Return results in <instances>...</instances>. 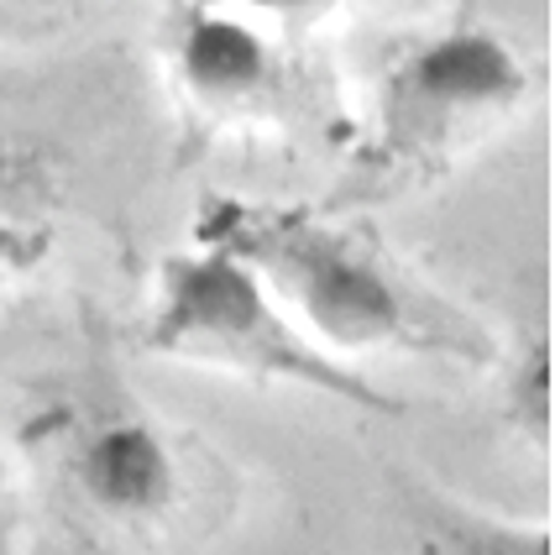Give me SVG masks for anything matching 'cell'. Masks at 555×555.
<instances>
[{
	"label": "cell",
	"mask_w": 555,
	"mask_h": 555,
	"mask_svg": "<svg viewBox=\"0 0 555 555\" xmlns=\"http://www.w3.org/2000/svg\"><path fill=\"white\" fill-rule=\"evenodd\" d=\"M529 94L525 59L493 27H456L420 37L383 68L372 94V137L340 199H388L440 179L466 147L493 137Z\"/></svg>",
	"instance_id": "obj_3"
},
{
	"label": "cell",
	"mask_w": 555,
	"mask_h": 555,
	"mask_svg": "<svg viewBox=\"0 0 555 555\" xmlns=\"http://www.w3.org/2000/svg\"><path fill=\"white\" fill-rule=\"evenodd\" d=\"M414 525L430 540V555H551V525H503L462 508V498L409 488Z\"/></svg>",
	"instance_id": "obj_6"
},
{
	"label": "cell",
	"mask_w": 555,
	"mask_h": 555,
	"mask_svg": "<svg viewBox=\"0 0 555 555\" xmlns=\"http://www.w3.org/2000/svg\"><path fill=\"white\" fill-rule=\"evenodd\" d=\"M31 435L59 462L63 488L105 525H157L179 503V456L163 425L126 393L63 399Z\"/></svg>",
	"instance_id": "obj_4"
},
{
	"label": "cell",
	"mask_w": 555,
	"mask_h": 555,
	"mask_svg": "<svg viewBox=\"0 0 555 555\" xmlns=\"http://www.w3.org/2000/svg\"><path fill=\"white\" fill-rule=\"evenodd\" d=\"M142 346L153 357L189 362V367H216L251 377V383L309 388V393H325L346 409H362L372 420L403 414V399L383 393L357 367L320 351L294 325V314L268 294V283L251 273L242 257H231L225 247H210V242L157 257L153 309L142 320Z\"/></svg>",
	"instance_id": "obj_2"
},
{
	"label": "cell",
	"mask_w": 555,
	"mask_h": 555,
	"mask_svg": "<svg viewBox=\"0 0 555 555\" xmlns=\"http://www.w3.org/2000/svg\"><path fill=\"white\" fill-rule=\"evenodd\" d=\"M173 79L205 121H247L278 100V48L220 0L189 5L173 27Z\"/></svg>",
	"instance_id": "obj_5"
},
{
	"label": "cell",
	"mask_w": 555,
	"mask_h": 555,
	"mask_svg": "<svg viewBox=\"0 0 555 555\" xmlns=\"http://www.w3.org/2000/svg\"><path fill=\"white\" fill-rule=\"evenodd\" d=\"M220 5H242V11H257V16L278 22L283 31H305L314 22H325L340 0H220Z\"/></svg>",
	"instance_id": "obj_9"
},
{
	"label": "cell",
	"mask_w": 555,
	"mask_h": 555,
	"mask_svg": "<svg viewBox=\"0 0 555 555\" xmlns=\"http://www.w3.org/2000/svg\"><path fill=\"white\" fill-rule=\"evenodd\" d=\"M503 414L529 446L551 451V340L529 336L519 357L503 367Z\"/></svg>",
	"instance_id": "obj_8"
},
{
	"label": "cell",
	"mask_w": 555,
	"mask_h": 555,
	"mask_svg": "<svg viewBox=\"0 0 555 555\" xmlns=\"http://www.w3.org/2000/svg\"><path fill=\"white\" fill-rule=\"evenodd\" d=\"M53 251V210L27 163L0 153V283L42 268Z\"/></svg>",
	"instance_id": "obj_7"
},
{
	"label": "cell",
	"mask_w": 555,
	"mask_h": 555,
	"mask_svg": "<svg viewBox=\"0 0 555 555\" xmlns=\"http://www.w3.org/2000/svg\"><path fill=\"white\" fill-rule=\"evenodd\" d=\"M194 242L225 247L268 283L320 351H430L456 362H498V346L456 305L435 299L393 268L367 231L336 210L262 205L210 194L194 220Z\"/></svg>",
	"instance_id": "obj_1"
}]
</instances>
